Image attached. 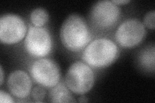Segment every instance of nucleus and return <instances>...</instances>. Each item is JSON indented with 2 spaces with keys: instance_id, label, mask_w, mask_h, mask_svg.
<instances>
[{
  "instance_id": "9b49d317",
  "label": "nucleus",
  "mask_w": 155,
  "mask_h": 103,
  "mask_svg": "<svg viewBox=\"0 0 155 103\" xmlns=\"http://www.w3.org/2000/svg\"><path fill=\"white\" fill-rule=\"evenodd\" d=\"M154 47H147L140 53L139 61L140 65L145 69L154 71Z\"/></svg>"
},
{
  "instance_id": "ddd939ff",
  "label": "nucleus",
  "mask_w": 155,
  "mask_h": 103,
  "mask_svg": "<svg viewBox=\"0 0 155 103\" xmlns=\"http://www.w3.org/2000/svg\"><path fill=\"white\" fill-rule=\"evenodd\" d=\"M46 95V90L43 86H36L31 91V96L36 102H41L45 99Z\"/></svg>"
},
{
  "instance_id": "0eeeda50",
  "label": "nucleus",
  "mask_w": 155,
  "mask_h": 103,
  "mask_svg": "<svg viewBox=\"0 0 155 103\" xmlns=\"http://www.w3.org/2000/svg\"><path fill=\"white\" fill-rule=\"evenodd\" d=\"M146 35V29L138 19L130 18L122 22L115 33L116 41L125 48H132L142 42Z\"/></svg>"
},
{
  "instance_id": "423d86ee",
  "label": "nucleus",
  "mask_w": 155,
  "mask_h": 103,
  "mask_svg": "<svg viewBox=\"0 0 155 103\" xmlns=\"http://www.w3.org/2000/svg\"><path fill=\"white\" fill-rule=\"evenodd\" d=\"M120 15V8L112 1H100L92 7L90 18L97 28L107 31L117 23Z\"/></svg>"
},
{
  "instance_id": "9d476101",
  "label": "nucleus",
  "mask_w": 155,
  "mask_h": 103,
  "mask_svg": "<svg viewBox=\"0 0 155 103\" xmlns=\"http://www.w3.org/2000/svg\"><path fill=\"white\" fill-rule=\"evenodd\" d=\"M63 82H59L55 86L51 88L48 94V98L52 102H75L73 96L71 94Z\"/></svg>"
},
{
  "instance_id": "dca6fc26",
  "label": "nucleus",
  "mask_w": 155,
  "mask_h": 103,
  "mask_svg": "<svg viewBox=\"0 0 155 103\" xmlns=\"http://www.w3.org/2000/svg\"><path fill=\"white\" fill-rule=\"evenodd\" d=\"M112 2L117 5H125L130 2L129 0H113Z\"/></svg>"
},
{
  "instance_id": "2eb2a0df",
  "label": "nucleus",
  "mask_w": 155,
  "mask_h": 103,
  "mask_svg": "<svg viewBox=\"0 0 155 103\" xmlns=\"http://www.w3.org/2000/svg\"><path fill=\"white\" fill-rule=\"evenodd\" d=\"M12 97L7 92L3 90L0 91V102L1 103H12L14 102Z\"/></svg>"
},
{
  "instance_id": "7ed1b4c3",
  "label": "nucleus",
  "mask_w": 155,
  "mask_h": 103,
  "mask_svg": "<svg viewBox=\"0 0 155 103\" xmlns=\"http://www.w3.org/2000/svg\"><path fill=\"white\" fill-rule=\"evenodd\" d=\"M95 81L93 70L82 61H76L70 66L65 76V84L70 91L84 95L93 88Z\"/></svg>"
},
{
  "instance_id": "f257e3e1",
  "label": "nucleus",
  "mask_w": 155,
  "mask_h": 103,
  "mask_svg": "<svg viewBox=\"0 0 155 103\" xmlns=\"http://www.w3.org/2000/svg\"><path fill=\"white\" fill-rule=\"evenodd\" d=\"M60 35L64 46L74 52L83 50L91 40L88 25L83 18L78 14H72L66 18L61 25Z\"/></svg>"
},
{
  "instance_id": "20e7f679",
  "label": "nucleus",
  "mask_w": 155,
  "mask_h": 103,
  "mask_svg": "<svg viewBox=\"0 0 155 103\" xmlns=\"http://www.w3.org/2000/svg\"><path fill=\"white\" fill-rule=\"evenodd\" d=\"M32 79L38 85L45 88H52L60 81L59 66L49 58H39L32 63L30 69Z\"/></svg>"
},
{
  "instance_id": "6e6552de",
  "label": "nucleus",
  "mask_w": 155,
  "mask_h": 103,
  "mask_svg": "<svg viewBox=\"0 0 155 103\" xmlns=\"http://www.w3.org/2000/svg\"><path fill=\"white\" fill-rule=\"evenodd\" d=\"M27 33L23 19L14 14H6L0 19V40L3 44L14 45L21 41Z\"/></svg>"
},
{
  "instance_id": "f03ea898",
  "label": "nucleus",
  "mask_w": 155,
  "mask_h": 103,
  "mask_svg": "<svg viewBox=\"0 0 155 103\" xmlns=\"http://www.w3.org/2000/svg\"><path fill=\"white\" fill-rule=\"evenodd\" d=\"M116 44L110 39L101 37L89 43L84 48L82 59L87 65L103 68L113 64L118 56Z\"/></svg>"
},
{
  "instance_id": "39448f33",
  "label": "nucleus",
  "mask_w": 155,
  "mask_h": 103,
  "mask_svg": "<svg viewBox=\"0 0 155 103\" xmlns=\"http://www.w3.org/2000/svg\"><path fill=\"white\" fill-rule=\"evenodd\" d=\"M29 55L36 58H43L51 52L52 41L51 34L46 28L30 27L24 42Z\"/></svg>"
},
{
  "instance_id": "a211bd4d",
  "label": "nucleus",
  "mask_w": 155,
  "mask_h": 103,
  "mask_svg": "<svg viewBox=\"0 0 155 103\" xmlns=\"http://www.w3.org/2000/svg\"><path fill=\"white\" fill-rule=\"evenodd\" d=\"M85 97H81V98H80V102H87L88 101V100H85Z\"/></svg>"
},
{
  "instance_id": "4468645a",
  "label": "nucleus",
  "mask_w": 155,
  "mask_h": 103,
  "mask_svg": "<svg viewBox=\"0 0 155 103\" xmlns=\"http://www.w3.org/2000/svg\"><path fill=\"white\" fill-rule=\"evenodd\" d=\"M155 12L154 11H149L145 14L143 18V24L149 29L154 30L155 27Z\"/></svg>"
},
{
  "instance_id": "f8f14e48",
  "label": "nucleus",
  "mask_w": 155,
  "mask_h": 103,
  "mask_svg": "<svg viewBox=\"0 0 155 103\" xmlns=\"http://www.w3.org/2000/svg\"><path fill=\"white\" fill-rule=\"evenodd\" d=\"M30 19L35 27H42L48 20V14L45 9L37 8L31 12Z\"/></svg>"
},
{
  "instance_id": "f3484780",
  "label": "nucleus",
  "mask_w": 155,
  "mask_h": 103,
  "mask_svg": "<svg viewBox=\"0 0 155 103\" xmlns=\"http://www.w3.org/2000/svg\"><path fill=\"white\" fill-rule=\"evenodd\" d=\"M1 85H2L3 82V68L1 66Z\"/></svg>"
},
{
  "instance_id": "1a4fd4ad",
  "label": "nucleus",
  "mask_w": 155,
  "mask_h": 103,
  "mask_svg": "<svg viewBox=\"0 0 155 103\" xmlns=\"http://www.w3.org/2000/svg\"><path fill=\"white\" fill-rule=\"evenodd\" d=\"M7 87L11 94L14 97L19 99H25L31 93L32 81L27 73L18 70L9 75Z\"/></svg>"
}]
</instances>
